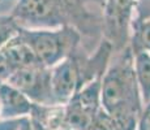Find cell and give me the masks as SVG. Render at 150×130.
<instances>
[{
	"instance_id": "6da1fadb",
	"label": "cell",
	"mask_w": 150,
	"mask_h": 130,
	"mask_svg": "<svg viewBox=\"0 0 150 130\" xmlns=\"http://www.w3.org/2000/svg\"><path fill=\"white\" fill-rule=\"evenodd\" d=\"M102 109L112 117H141L144 103L134 72L131 47L114 52L102 77Z\"/></svg>"
},
{
	"instance_id": "7a4b0ae2",
	"label": "cell",
	"mask_w": 150,
	"mask_h": 130,
	"mask_svg": "<svg viewBox=\"0 0 150 130\" xmlns=\"http://www.w3.org/2000/svg\"><path fill=\"white\" fill-rule=\"evenodd\" d=\"M20 38L35 53L45 68H54L80 48L81 34L73 26L54 29L20 27Z\"/></svg>"
},
{
	"instance_id": "3957f363",
	"label": "cell",
	"mask_w": 150,
	"mask_h": 130,
	"mask_svg": "<svg viewBox=\"0 0 150 130\" xmlns=\"http://www.w3.org/2000/svg\"><path fill=\"white\" fill-rule=\"evenodd\" d=\"M79 1L80 0H18L11 14L22 27L54 29L73 26L72 21H76L79 14H82Z\"/></svg>"
},
{
	"instance_id": "277c9868",
	"label": "cell",
	"mask_w": 150,
	"mask_h": 130,
	"mask_svg": "<svg viewBox=\"0 0 150 130\" xmlns=\"http://www.w3.org/2000/svg\"><path fill=\"white\" fill-rule=\"evenodd\" d=\"M137 0H103L102 34L114 52L129 47Z\"/></svg>"
},
{
	"instance_id": "5b68a950",
	"label": "cell",
	"mask_w": 150,
	"mask_h": 130,
	"mask_svg": "<svg viewBox=\"0 0 150 130\" xmlns=\"http://www.w3.org/2000/svg\"><path fill=\"white\" fill-rule=\"evenodd\" d=\"M102 78L91 81L77 92L64 105L65 128L68 130H90L97 115L102 109L100 104Z\"/></svg>"
},
{
	"instance_id": "8992f818",
	"label": "cell",
	"mask_w": 150,
	"mask_h": 130,
	"mask_svg": "<svg viewBox=\"0 0 150 130\" xmlns=\"http://www.w3.org/2000/svg\"><path fill=\"white\" fill-rule=\"evenodd\" d=\"M7 83L25 94L34 104L57 105L55 104L51 87V69L45 66L16 70Z\"/></svg>"
},
{
	"instance_id": "52a82bcc",
	"label": "cell",
	"mask_w": 150,
	"mask_h": 130,
	"mask_svg": "<svg viewBox=\"0 0 150 130\" xmlns=\"http://www.w3.org/2000/svg\"><path fill=\"white\" fill-rule=\"evenodd\" d=\"M0 107L1 120H18L30 116L34 103L9 83H3L0 85Z\"/></svg>"
},
{
	"instance_id": "ba28073f",
	"label": "cell",
	"mask_w": 150,
	"mask_h": 130,
	"mask_svg": "<svg viewBox=\"0 0 150 130\" xmlns=\"http://www.w3.org/2000/svg\"><path fill=\"white\" fill-rule=\"evenodd\" d=\"M30 120L41 130H63L65 128L64 105H39L34 104Z\"/></svg>"
},
{
	"instance_id": "9c48e42d",
	"label": "cell",
	"mask_w": 150,
	"mask_h": 130,
	"mask_svg": "<svg viewBox=\"0 0 150 130\" xmlns=\"http://www.w3.org/2000/svg\"><path fill=\"white\" fill-rule=\"evenodd\" d=\"M1 52L4 53V56L9 60V63L12 64V66L16 70L43 66L41 63H39V60L37 59L33 50L20 38V35H17L13 40H11L1 50Z\"/></svg>"
},
{
	"instance_id": "30bf717a",
	"label": "cell",
	"mask_w": 150,
	"mask_h": 130,
	"mask_svg": "<svg viewBox=\"0 0 150 130\" xmlns=\"http://www.w3.org/2000/svg\"><path fill=\"white\" fill-rule=\"evenodd\" d=\"M134 56V72L140 87L144 108L150 105V53H136Z\"/></svg>"
},
{
	"instance_id": "8fae6325",
	"label": "cell",
	"mask_w": 150,
	"mask_h": 130,
	"mask_svg": "<svg viewBox=\"0 0 150 130\" xmlns=\"http://www.w3.org/2000/svg\"><path fill=\"white\" fill-rule=\"evenodd\" d=\"M129 47L132 53H150V20L133 21Z\"/></svg>"
},
{
	"instance_id": "7c38bea8",
	"label": "cell",
	"mask_w": 150,
	"mask_h": 130,
	"mask_svg": "<svg viewBox=\"0 0 150 130\" xmlns=\"http://www.w3.org/2000/svg\"><path fill=\"white\" fill-rule=\"evenodd\" d=\"M18 22L12 14L8 16H0V51L18 35L20 33Z\"/></svg>"
},
{
	"instance_id": "4fadbf2b",
	"label": "cell",
	"mask_w": 150,
	"mask_h": 130,
	"mask_svg": "<svg viewBox=\"0 0 150 130\" xmlns=\"http://www.w3.org/2000/svg\"><path fill=\"white\" fill-rule=\"evenodd\" d=\"M14 72H16V69L12 66L9 60L4 56V53L0 51V85L7 83L9 78L14 74Z\"/></svg>"
},
{
	"instance_id": "5bb4252c",
	"label": "cell",
	"mask_w": 150,
	"mask_h": 130,
	"mask_svg": "<svg viewBox=\"0 0 150 130\" xmlns=\"http://www.w3.org/2000/svg\"><path fill=\"white\" fill-rule=\"evenodd\" d=\"M150 20V0H137L134 21Z\"/></svg>"
},
{
	"instance_id": "9a60e30c",
	"label": "cell",
	"mask_w": 150,
	"mask_h": 130,
	"mask_svg": "<svg viewBox=\"0 0 150 130\" xmlns=\"http://www.w3.org/2000/svg\"><path fill=\"white\" fill-rule=\"evenodd\" d=\"M24 118L18 120H0V130H20Z\"/></svg>"
},
{
	"instance_id": "2e32d148",
	"label": "cell",
	"mask_w": 150,
	"mask_h": 130,
	"mask_svg": "<svg viewBox=\"0 0 150 130\" xmlns=\"http://www.w3.org/2000/svg\"><path fill=\"white\" fill-rule=\"evenodd\" d=\"M20 130H41L33 121L30 120V117H25L22 120V124H21V128Z\"/></svg>"
},
{
	"instance_id": "e0dca14e",
	"label": "cell",
	"mask_w": 150,
	"mask_h": 130,
	"mask_svg": "<svg viewBox=\"0 0 150 130\" xmlns=\"http://www.w3.org/2000/svg\"><path fill=\"white\" fill-rule=\"evenodd\" d=\"M0 120H1V107H0Z\"/></svg>"
},
{
	"instance_id": "ac0fdd59",
	"label": "cell",
	"mask_w": 150,
	"mask_h": 130,
	"mask_svg": "<svg viewBox=\"0 0 150 130\" xmlns=\"http://www.w3.org/2000/svg\"><path fill=\"white\" fill-rule=\"evenodd\" d=\"M63 130H68V129H63Z\"/></svg>"
},
{
	"instance_id": "d6986e66",
	"label": "cell",
	"mask_w": 150,
	"mask_h": 130,
	"mask_svg": "<svg viewBox=\"0 0 150 130\" xmlns=\"http://www.w3.org/2000/svg\"><path fill=\"white\" fill-rule=\"evenodd\" d=\"M102 3H103V0H102Z\"/></svg>"
}]
</instances>
